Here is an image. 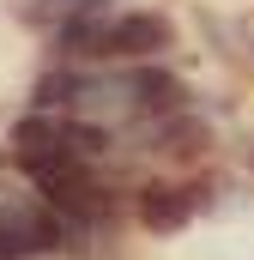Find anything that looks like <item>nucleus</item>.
Returning <instances> with one entry per match:
<instances>
[{
	"label": "nucleus",
	"mask_w": 254,
	"mask_h": 260,
	"mask_svg": "<svg viewBox=\"0 0 254 260\" xmlns=\"http://www.w3.org/2000/svg\"><path fill=\"white\" fill-rule=\"evenodd\" d=\"M170 49V18L164 12H127V18H109V55H127V61H145Z\"/></svg>",
	"instance_id": "1"
},
{
	"label": "nucleus",
	"mask_w": 254,
	"mask_h": 260,
	"mask_svg": "<svg viewBox=\"0 0 254 260\" xmlns=\"http://www.w3.org/2000/svg\"><path fill=\"white\" fill-rule=\"evenodd\" d=\"M49 157H67L61 121H49V115H24V121L12 127V164L30 176V170H37V164H49Z\"/></svg>",
	"instance_id": "2"
},
{
	"label": "nucleus",
	"mask_w": 254,
	"mask_h": 260,
	"mask_svg": "<svg viewBox=\"0 0 254 260\" xmlns=\"http://www.w3.org/2000/svg\"><path fill=\"white\" fill-rule=\"evenodd\" d=\"M188 218H194V194H188V188L151 182V188L139 194V224H145V230H157V236H164V230H182Z\"/></svg>",
	"instance_id": "3"
},
{
	"label": "nucleus",
	"mask_w": 254,
	"mask_h": 260,
	"mask_svg": "<svg viewBox=\"0 0 254 260\" xmlns=\"http://www.w3.org/2000/svg\"><path fill=\"white\" fill-rule=\"evenodd\" d=\"M61 242V224L43 212V218H18V224H0V260H30V254H49Z\"/></svg>",
	"instance_id": "4"
},
{
	"label": "nucleus",
	"mask_w": 254,
	"mask_h": 260,
	"mask_svg": "<svg viewBox=\"0 0 254 260\" xmlns=\"http://www.w3.org/2000/svg\"><path fill=\"white\" fill-rule=\"evenodd\" d=\"M127 97H133V109H145V115H176V109L188 103L182 79H170V73H133V79H127Z\"/></svg>",
	"instance_id": "5"
}]
</instances>
